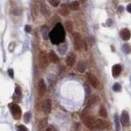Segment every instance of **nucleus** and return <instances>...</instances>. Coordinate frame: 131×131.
Returning a JSON list of instances; mask_svg holds the SVG:
<instances>
[{
  "mask_svg": "<svg viewBox=\"0 0 131 131\" xmlns=\"http://www.w3.org/2000/svg\"><path fill=\"white\" fill-rule=\"evenodd\" d=\"M48 121L47 118H43L42 120H40L38 124V130L39 131H43L45 130L46 128H48Z\"/></svg>",
  "mask_w": 131,
  "mask_h": 131,
  "instance_id": "ddd939ff",
  "label": "nucleus"
},
{
  "mask_svg": "<svg viewBox=\"0 0 131 131\" xmlns=\"http://www.w3.org/2000/svg\"><path fill=\"white\" fill-rule=\"evenodd\" d=\"M18 130H19V131H29L28 129H27L26 127L24 126L23 125H18Z\"/></svg>",
  "mask_w": 131,
  "mask_h": 131,
  "instance_id": "c85d7f7f",
  "label": "nucleus"
},
{
  "mask_svg": "<svg viewBox=\"0 0 131 131\" xmlns=\"http://www.w3.org/2000/svg\"><path fill=\"white\" fill-rule=\"evenodd\" d=\"M99 115L103 118L107 117V112L106 108H105L102 105L100 107V109H99Z\"/></svg>",
  "mask_w": 131,
  "mask_h": 131,
  "instance_id": "4be33fe9",
  "label": "nucleus"
},
{
  "mask_svg": "<svg viewBox=\"0 0 131 131\" xmlns=\"http://www.w3.org/2000/svg\"><path fill=\"white\" fill-rule=\"evenodd\" d=\"M46 131H57V130L54 126H53V125H49L48 128L46 129Z\"/></svg>",
  "mask_w": 131,
  "mask_h": 131,
  "instance_id": "7c9ffc66",
  "label": "nucleus"
},
{
  "mask_svg": "<svg viewBox=\"0 0 131 131\" xmlns=\"http://www.w3.org/2000/svg\"><path fill=\"white\" fill-rule=\"evenodd\" d=\"M121 121L124 126H127L130 124V116H129V114L126 111L122 112V114L121 116Z\"/></svg>",
  "mask_w": 131,
  "mask_h": 131,
  "instance_id": "9b49d317",
  "label": "nucleus"
},
{
  "mask_svg": "<svg viewBox=\"0 0 131 131\" xmlns=\"http://www.w3.org/2000/svg\"><path fill=\"white\" fill-rule=\"evenodd\" d=\"M49 1L53 7H58L60 3V0H49Z\"/></svg>",
  "mask_w": 131,
  "mask_h": 131,
  "instance_id": "393cba45",
  "label": "nucleus"
},
{
  "mask_svg": "<svg viewBox=\"0 0 131 131\" xmlns=\"http://www.w3.org/2000/svg\"><path fill=\"white\" fill-rule=\"evenodd\" d=\"M49 56H47L45 52L41 51L39 53L38 56V63L39 66L41 69H45L46 67L49 65Z\"/></svg>",
  "mask_w": 131,
  "mask_h": 131,
  "instance_id": "20e7f679",
  "label": "nucleus"
},
{
  "mask_svg": "<svg viewBox=\"0 0 131 131\" xmlns=\"http://www.w3.org/2000/svg\"><path fill=\"white\" fill-rule=\"evenodd\" d=\"M9 109H10L11 112L12 114V116H13L16 120H19L21 118V109L17 104H15V103H10L9 104Z\"/></svg>",
  "mask_w": 131,
  "mask_h": 131,
  "instance_id": "39448f33",
  "label": "nucleus"
},
{
  "mask_svg": "<svg viewBox=\"0 0 131 131\" xmlns=\"http://www.w3.org/2000/svg\"><path fill=\"white\" fill-rule=\"evenodd\" d=\"M59 12L62 15V16H67L69 15L70 10H69V7L66 4H62L60 7V9H59Z\"/></svg>",
  "mask_w": 131,
  "mask_h": 131,
  "instance_id": "a211bd4d",
  "label": "nucleus"
},
{
  "mask_svg": "<svg viewBox=\"0 0 131 131\" xmlns=\"http://www.w3.org/2000/svg\"><path fill=\"white\" fill-rule=\"evenodd\" d=\"M21 88H20L18 85H16V89H15V95L17 96L18 97H20V96H21Z\"/></svg>",
  "mask_w": 131,
  "mask_h": 131,
  "instance_id": "a878e982",
  "label": "nucleus"
},
{
  "mask_svg": "<svg viewBox=\"0 0 131 131\" xmlns=\"http://www.w3.org/2000/svg\"><path fill=\"white\" fill-rule=\"evenodd\" d=\"M75 61H76V56H75V54L74 53H70L69 54L66 56V63L67 66H72L75 63Z\"/></svg>",
  "mask_w": 131,
  "mask_h": 131,
  "instance_id": "9d476101",
  "label": "nucleus"
},
{
  "mask_svg": "<svg viewBox=\"0 0 131 131\" xmlns=\"http://www.w3.org/2000/svg\"><path fill=\"white\" fill-rule=\"evenodd\" d=\"M30 118H31L30 112H26V113L25 114V116H24V121H25V123H29Z\"/></svg>",
  "mask_w": 131,
  "mask_h": 131,
  "instance_id": "b1692460",
  "label": "nucleus"
},
{
  "mask_svg": "<svg viewBox=\"0 0 131 131\" xmlns=\"http://www.w3.org/2000/svg\"><path fill=\"white\" fill-rule=\"evenodd\" d=\"M123 50H124L125 53H130V46L128 45V44H125V45L123 46Z\"/></svg>",
  "mask_w": 131,
  "mask_h": 131,
  "instance_id": "c756f323",
  "label": "nucleus"
},
{
  "mask_svg": "<svg viewBox=\"0 0 131 131\" xmlns=\"http://www.w3.org/2000/svg\"><path fill=\"white\" fill-rule=\"evenodd\" d=\"M37 92L38 94L40 97H43L46 92V84L44 82V79H40L38 82V85H37Z\"/></svg>",
  "mask_w": 131,
  "mask_h": 131,
  "instance_id": "0eeeda50",
  "label": "nucleus"
},
{
  "mask_svg": "<svg viewBox=\"0 0 131 131\" xmlns=\"http://www.w3.org/2000/svg\"><path fill=\"white\" fill-rule=\"evenodd\" d=\"M121 71H122V67L121 65H119V64L114 65L112 67V75H113L114 78H117L120 75V74L121 73Z\"/></svg>",
  "mask_w": 131,
  "mask_h": 131,
  "instance_id": "f8f14e48",
  "label": "nucleus"
},
{
  "mask_svg": "<svg viewBox=\"0 0 131 131\" xmlns=\"http://www.w3.org/2000/svg\"><path fill=\"white\" fill-rule=\"evenodd\" d=\"M65 26H66V29L68 31V32L71 33L73 30V24L71 21H66L65 22Z\"/></svg>",
  "mask_w": 131,
  "mask_h": 131,
  "instance_id": "412c9836",
  "label": "nucleus"
},
{
  "mask_svg": "<svg viewBox=\"0 0 131 131\" xmlns=\"http://www.w3.org/2000/svg\"><path fill=\"white\" fill-rule=\"evenodd\" d=\"M49 37L51 39L52 43L53 44H59L63 41L64 39V30L62 25L58 23L55 26L54 29L51 31L49 34Z\"/></svg>",
  "mask_w": 131,
  "mask_h": 131,
  "instance_id": "f257e3e1",
  "label": "nucleus"
},
{
  "mask_svg": "<svg viewBox=\"0 0 131 131\" xmlns=\"http://www.w3.org/2000/svg\"><path fill=\"white\" fill-rule=\"evenodd\" d=\"M114 121H115V125H116V131H120V122H119V119H118V116L117 114H115L114 116Z\"/></svg>",
  "mask_w": 131,
  "mask_h": 131,
  "instance_id": "5701e85b",
  "label": "nucleus"
},
{
  "mask_svg": "<svg viewBox=\"0 0 131 131\" xmlns=\"http://www.w3.org/2000/svg\"><path fill=\"white\" fill-rule=\"evenodd\" d=\"M127 11H128L129 12H130L131 13V4H129L128 7H127Z\"/></svg>",
  "mask_w": 131,
  "mask_h": 131,
  "instance_id": "72a5a7b5",
  "label": "nucleus"
},
{
  "mask_svg": "<svg viewBox=\"0 0 131 131\" xmlns=\"http://www.w3.org/2000/svg\"><path fill=\"white\" fill-rule=\"evenodd\" d=\"M77 70H78L81 73H84L86 70V63L83 61H80L79 62L78 65H77Z\"/></svg>",
  "mask_w": 131,
  "mask_h": 131,
  "instance_id": "6ab92c4d",
  "label": "nucleus"
},
{
  "mask_svg": "<svg viewBox=\"0 0 131 131\" xmlns=\"http://www.w3.org/2000/svg\"><path fill=\"white\" fill-rule=\"evenodd\" d=\"M73 39H74V47H75V50L80 51L82 49H85V50L87 49V44H86L85 41L83 39L80 33L74 32Z\"/></svg>",
  "mask_w": 131,
  "mask_h": 131,
  "instance_id": "f03ea898",
  "label": "nucleus"
},
{
  "mask_svg": "<svg viewBox=\"0 0 131 131\" xmlns=\"http://www.w3.org/2000/svg\"><path fill=\"white\" fill-rule=\"evenodd\" d=\"M69 7L72 11H77V10H79V8H80V3H79V2H77V1H74L72 3H71Z\"/></svg>",
  "mask_w": 131,
  "mask_h": 131,
  "instance_id": "aec40b11",
  "label": "nucleus"
},
{
  "mask_svg": "<svg viewBox=\"0 0 131 131\" xmlns=\"http://www.w3.org/2000/svg\"><path fill=\"white\" fill-rule=\"evenodd\" d=\"M15 45H16V44H15L14 42H12V43H10V44H9V46H8V50L10 52H13Z\"/></svg>",
  "mask_w": 131,
  "mask_h": 131,
  "instance_id": "cd10ccee",
  "label": "nucleus"
},
{
  "mask_svg": "<svg viewBox=\"0 0 131 131\" xmlns=\"http://www.w3.org/2000/svg\"><path fill=\"white\" fill-rule=\"evenodd\" d=\"M40 12L44 16H49L50 15V11L48 8L47 5L45 3H41L40 4Z\"/></svg>",
  "mask_w": 131,
  "mask_h": 131,
  "instance_id": "2eb2a0df",
  "label": "nucleus"
},
{
  "mask_svg": "<svg viewBox=\"0 0 131 131\" xmlns=\"http://www.w3.org/2000/svg\"><path fill=\"white\" fill-rule=\"evenodd\" d=\"M95 120L96 118L93 117V116L88 115V114L84 113L83 114V121H84V125L86 127L90 130H96L95 126Z\"/></svg>",
  "mask_w": 131,
  "mask_h": 131,
  "instance_id": "7ed1b4c3",
  "label": "nucleus"
},
{
  "mask_svg": "<svg viewBox=\"0 0 131 131\" xmlns=\"http://www.w3.org/2000/svg\"><path fill=\"white\" fill-rule=\"evenodd\" d=\"M8 74H9V75H10V77H12V78H13L14 77V71H13V70L12 69H8Z\"/></svg>",
  "mask_w": 131,
  "mask_h": 131,
  "instance_id": "2f4dec72",
  "label": "nucleus"
},
{
  "mask_svg": "<svg viewBox=\"0 0 131 131\" xmlns=\"http://www.w3.org/2000/svg\"><path fill=\"white\" fill-rule=\"evenodd\" d=\"M42 110L45 114H49L52 110V102L50 99H46L42 104Z\"/></svg>",
  "mask_w": 131,
  "mask_h": 131,
  "instance_id": "1a4fd4ad",
  "label": "nucleus"
},
{
  "mask_svg": "<svg viewBox=\"0 0 131 131\" xmlns=\"http://www.w3.org/2000/svg\"><path fill=\"white\" fill-rule=\"evenodd\" d=\"M113 90L116 92H118V91H121V85L118 83H116L115 84L113 85Z\"/></svg>",
  "mask_w": 131,
  "mask_h": 131,
  "instance_id": "bb28decb",
  "label": "nucleus"
},
{
  "mask_svg": "<svg viewBox=\"0 0 131 131\" xmlns=\"http://www.w3.org/2000/svg\"><path fill=\"white\" fill-rule=\"evenodd\" d=\"M98 100H99V98L96 95H93V96H92L91 97H89L87 101V108H89V107H93V105L97 102Z\"/></svg>",
  "mask_w": 131,
  "mask_h": 131,
  "instance_id": "4468645a",
  "label": "nucleus"
},
{
  "mask_svg": "<svg viewBox=\"0 0 131 131\" xmlns=\"http://www.w3.org/2000/svg\"><path fill=\"white\" fill-rule=\"evenodd\" d=\"M86 77H87V80L89 82V84H91L94 88H98L99 86V80L97 77L95 76L93 74L90 73V72H88L86 74Z\"/></svg>",
  "mask_w": 131,
  "mask_h": 131,
  "instance_id": "423d86ee",
  "label": "nucleus"
},
{
  "mask_svg": "<svg viewBox=\"0 0 131 131\" xmlns=\"http://www.w3.org/2000/svg\"><path fill=\"white\" fill-rule=\"evenodd\" d=\"M130 32L128 29H124L121 31V37L123 40L125 41H127L130 39Z\"/></svg>",
  "mask_w": 131,
  "mask_h": 131,
  "instance_id": "dca6fc26",
  "label": "nucleus"
},
{
  "mask_svg": "<svg viewBox=\"0 0 131 131\" xmlns=\"http://www.w3.org/2000/svg\"><path fill=\"white\" fill-rule=\"evenodd\" d=\"M95 126L96 129H97V130H105V129H107L109 127V123L107 121H105V120L97 119L96 118Z\"/></svg>",
  "mask_w": 131,
  "mask_h": 131,
  "instance_id": "6e6552de",
  "label": "nucleus"
},
{
  "mask_svg": "<svg viewBox=\"0 0 131 131\" xmlns=\"http://www.w3.org/2000/svg\"><path fill=\"white\" fill-rule=\"evenodd\" d=\"M25 31H26V32H30V31H31V28H30V26H29V25H25Z\"/></svg>",
  "mask_w": 131,
  "mask_h": 131,
  "instance_id": "473e14b6",
  "label": "nucleus"
},
{
  "mask_svg": "<svg viewBox=\"0 0 131 131\" xmlns=\"http://www.w3.org/2000/svg\"><path fill=\"white\" fill-rule=\"evenodd\" d=\"M48 56H49V61L52 62H53V63H58V62H59V58H58V55H57L53 51L49 52V53Z\"/></svg>",
  "mask_w": 131,
  "mask_h": 131,
  "instance_id": "f3484780",
  "label": "nucleus"
}]
</instances>
